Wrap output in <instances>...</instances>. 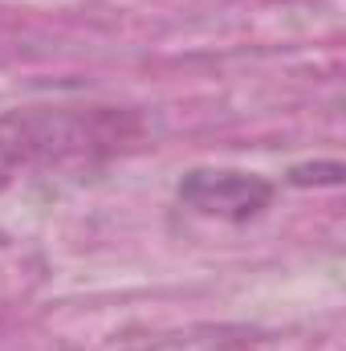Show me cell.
<instances>
[{"mask_svg": "<svg viewBox=\"0 0 346 351\" xmlns=\"http://www.w3.org/2000/svg\"><path fill=\"white\" fill-rule=\"evenodd\" d=\"M179 196L212 217L224 221H249L273 196V184L253 172H187L179 184Z\"/></svg>", "mask_w": 346, "mask_h": 351, "instance_id": "1", "label": "cell"}]
</instances>
